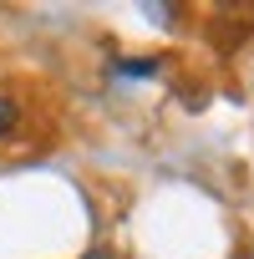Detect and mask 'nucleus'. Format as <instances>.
Masks as SVG:
<instances>
[{
  "label": "nucleus",
  "instance_id": "obj_2",
  "mask_svg": "<svg viewBox=\"0 0 254 259\" xmlns=\"http://www.w3.org/2000/svg\"><path fill=\"white\" fill-rule=\"evenodd\" d=\"M16 117H21V112H16V102H11V97H0V138L16 127Z\"/></svg>",
  "mask_w": 254,
  "mask_h": 259
},
{
  "label": "nucleus",
  "instance_id": "obj_1",
  "mask_svg": "<svg viewBox=\"0 0 254 259\" xmlns=\"http://www.w3.org/2000/svg\"><path fill=\"white\" fill-rule=\"evenodd\" d=\"M117 71H122V76H153V71H158V61H148V56H138V61H122Z\"/></svg>",
  "mask_w": 254,
  "mask_h": 259
},
{
  "label": "nucleus",
  "instance_id": "obj_3",
  "mask_svg": "<svg viewBox=\"0 0 254 259\" xmlns=\"http://www.w3.org/2000/svg\"><path fill=\"white\" fill-rule=\"evenodd\" d=\"M87 259H117V249H107V244H102V249H92Z\"/></svg>",
  "mask_w": 254,
  "mask_h": 259
}]
</instances>
